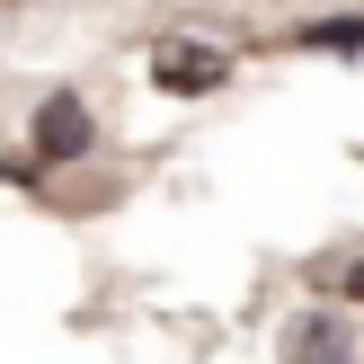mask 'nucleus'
Masks as SVG:
<instances>
[{"label":"nucleus","instance_id":"obj_1","mask_svg":"<svg viewBox=\"0 0 364 364\" xmlns=\"http://www.w3.org/2000/svg\"><path fill=\"white\" fill-rule=\"evenodd\" d=\"M89 142H98V124H89V107L80 98H45V116H36V160H80Z\"/></svg>","mask_w":364,"mask_h":364},{"label":"nucleus","instance_id":"obj_4","mask_svg":"<svg viewBox=\"0 0 364 364\" xmlns=\"http://www.w3.org/2000/svg\"><path fill=\"white\" fill-rule=\"evenodd\" d=\"M347 294H355V302H364V267H347Z\"/></svg>","mask_w":364,"mask_h":364},{"label":"nucleus","instance_id":"obj_2","mask_svg":"<svg viewBox=\"0 0 364 364\" xmlns=\"http://www.w3.org/2000/svg\"><path fill=\"white\" fill-rule=\"evenodd\" d=\"M151 80H160V89H213V80H223V53H205V45L178 36V45L151 53Z\"/></svg>","mask_w":364,"mask_h":364},{"label":"nucleus","instance_id":"obj_3","mask_svg":"<svg viewBox=\"0 0 364 364\" xmlns=\"http://www.w3.org/2000/svg\"><path fill=\"white\" fill-rule=\"evenodd\" d=\"M311 45H329V53H355V45H364V18H329V27H311Z\"/></svg>","mask_w":364,"mask_h":364}]
</instances>
